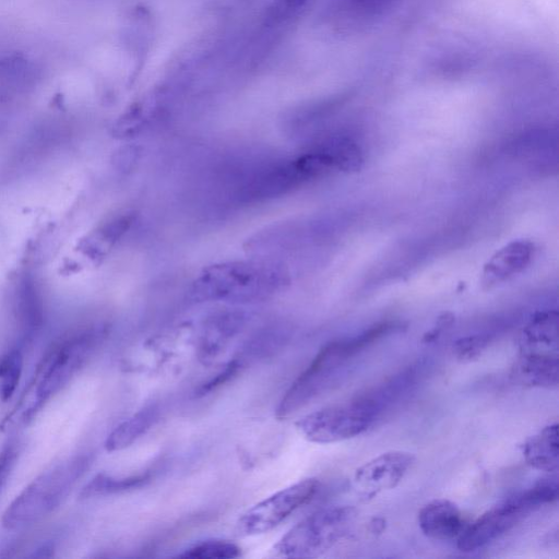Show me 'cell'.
<instances>
[{
    "mask_svg": "<svg viewBox=\"0 0 559 559\" xmlns=\"http://www.w3.org/2000/svg\"><path fill=\"white\" fill-rule=\"evenodd\" d=\"M394 323L376 324L359 335L324 345L309 366L290 384L280 401L275 415L286 419L330 388L342 368L357 354L394 330Z\"/></svg>",
    "mask_w": 559,
    "mask_h": 559,
    "instance_id": "obj_1",
    "label": "cell"
},
{
    "mask_svg": "<svg viewBox=\"0 0 559 559\" xmlns=\"http://www.w3.org/2000/svg\"><path fill=\"white\" fill-rule=\"evenodd\" d=\"M383 384L350 401L331 405L300 418L296 426L314 443H335L366 432L393 402Z\"/></svg>",
    "mask_w": 559,
    "mask_h": 559,
    "instance_id": "obj_2",
    "label": "cell"
},
{
    "mask_svg": "<svg viewBox=\"0 0 559 559\" xmlns=\"http://www.w3.org/2000/svg\"><path fill=\"white\" fill-rule=\"evenodd\" d=\"M283 274L275 267L251 263L229 262L205 269L195 280L191 297L195 301L259 300L282 284Z\"/></svg>",
    "mask_w": 559,
    "mask_h": 559,
    "instance_id": "obj_3",
    "label": "cell"
},
{
    "mask_svg": "<svg viewBox=\"0 0 559 559\" xmlns=\"http://www.w3.org/2000/svg\"><path fill=\"white\" fill-rule=\"evenodd\" d=\"M558 498L556 476L544 478L531 488L506 498L479 515L474 522L464 526L457 537L460 550L471 552L509 532L527 514Z\"/></svg>",
    "mask_w": 559,
    "mask_h": 559,
    "instance_id": "obj_4",
    "label": "cell"
},
{
    "mask_svg": "<svg viewBox=\"0 0 559 559\" xmlns=\"http://www.w3.org/2000/svg\"><path fill=\"white\" fill-rule=\"evenodd\" d=\"M88 465V456H76L43 473L7 508L3 525L21 528L49 514L66 499Z\"/></svg>",
    "mask_w": 559,
    "mask_h": 559,
    "instance_id": "obj_5",
    "label": "cell"
},
{
    "mask_svg": "<svg viewBox=\"0 0 559 559\" xmlns=\"http://www.w3.org/2000/svg\"><path fill=\"white\" fill-rule=\"evenodd\" d=\"M356 510L352 506L320 509L292 527L274 546L286 558L318 557L333 548L352 531Z\"/></svg>",
    "mask_w": 559,
    "mask_h": 559,
    "instance_id": "obj_6",
    "label": "cell"
},
{
    "mask_svg": "<svg viewBox=\"0 0 559 559\" xmlns=\"http://www.w3.org/2000/svg\"><path fill=\"white\" fill-rule=\"evenodd\" d=\"M320 490L316 478H306L269 496L248 509L236 523L238 536H254L278 526Z\"/></svg>",
    "mask_w": 559,
    "mask_h": 559,
    "instance_id": "obj_7",
    "label": "cell"
},
{
    "mask_svg": "<svg viewBox=\"0 0 559 559\" xmlns=\"http://www.w3.org/2000/svg\"><path fill=\"white\" fill-rule=\"evenodd\" d=\"M98 338V332H86L68 340L52 353L38 382L32 412L70 381L86 361Z\"/></svg>",
    "mask_w": 559,
    "mask_h": 559,
    "instance_id": "obj_8",
    "label": "cell"
},
{
    "mask_svg": "<svg viewBox=\"0 0 559 559\" xmlns=\"http://www.w3.org/2000/svg\"><path fill=\"white\" fill-rule=\"evenodd\" d=\"M415 456L406 451H388L360 465L354 474L357 489L368 496L395 488L413 466Z\"/></svg>",
    "mask_w": 559,
    "mask_h": 559,
    "instance_id": "obj_9",
    "label": "cell"
},
{
    "mask_svg": "<svg viewBox=\"0 0 559 559\" xmlns=\"http://www.w3.org/2000/svg\"><path fill=\"white\" fill-rule=\"evenodd\" d=\"M418 525L424 535L439 540L457 538L465 526L459 507L447 499H433L423 506Z\"/></svg>",
    "mask_w": 559,
    "mask_h": 559,
    "instance_id": "obj_10",
    "label": "cell"
},
{
    "mask_svg": "<svg viewBox=\"0 0 559 559\" xmlns=\"http://www.w3.org/2000/svg\"><path fill=\"white\" fill-rule=\"evenodd\" d=\"M514 382L531 388L558 385L557 354L523 352L511 369Z\"/></svg>",
    "mask_w": 559,
    "mask_h": 559,
    "instance_id": "obj_11",
    "label": "cell"
},
{
    "mask_svg": "<svg viewBox=\"0 0 559 559\" xmlns=\"http://www.w3.org/2000/svg\"><path fill=\"white\" fill-rule=\"evenodd\" d=\"M534 246L526 240H518L500 249L486 263L481 282L490 287L518 274L531 262Z\"/></svg>",
    "mask_w": 559,
    "mask_h": 559,
    "instance_id": "obj_12",
    "label": "cell"
},
{
    "mask_svg": "<svg viewBox=\"0 0 559 559\" xmlns=\"http://www.w3.org/2000/svg\"><path fill=\"white\" fill-rule=\"evenodd\" d=\"M526 463L535 469L556 474L559 467L558 424L544 427L522 445Z\"/></svg>",
    "mask_w": 559,
    "mask_h": 559,
    "instance_id": "obj_13",
    "label": "cell"
},
{
    "mask_svg": "<svg viewBox=\"0 0 559 559\" xmlns=\"http://www.w3.org/2000/svg\"><path fill=\"white\" fill-rule=\"evenodd\" d=\"M557 322L556 311H544L535 314L522 332L523 352L557 354Z\"/></svg>",
    "mask_w": 559,
    "mask_h": 559,
    "instance_id": "obj_14",
    "label": "cell"
},
{
    "mask_svg": "<svg viewBox=\"0 0 559 559\" xmlns=\"http://www.w3.org/2000/svg\"><path fill=\"white\" fill-rule=\"evenodd\" d=\"M159 408L148 405L119 424L107 437L105 448L109 452L119 451L133 444L157 421Z\"/></svg>",
    "mask_w": 559,
    "mask_h": 559,
    "instance_id": "obj_15",
    "label": "cell"
},
{
    "mask_svg": "<svg viewBox=\"0 0 559 559\" xmlns=\"http://www.w3.org/2000/svg\"><path fill=\"white\" fill-rule=\"evenodd\" d=\"M400 0H336L332 12L345 26L373 22Z\"/></svg>",
    "mask_w": 559,
    "mask_h": 559,
    "instance_id": "obj_16",
    "label": "cell"
},
{
    "mask_svg": "<svg viewBox=\"0 0 559 559\" xmlns=\"http://www.w3.org/2000/svg\"><path fill=\"white\" fill-rule=\"evenodd\" d=\"M241 313H226L214 318L206 326L201 342L200 356L213 359L243 324Z\"/></svg>",
    "mask_w": 559,
    "mask_h": 559,
    "instance_id": "obj_17",
    "label": "cell"
},
{
    "mask_svg": "<svg viewBox=\"0 0 559 559\" xmlns=\"http://www.w3.org/2000/svg\"><path fill=\"white\" fill-rule=\"evenodd\" d=\"M151 478L152 473L150 471L129 477H114L107 474H98L83 488L81 496L83 498H91L124 492L142 487L148 483Z\"/></svg>",
    "mask_w": 559,
    "mask_h": 559,
    "instance_id": "obj_18",
    "label": "cell"
},
{
    "mask_svg": "<svg viewBox=\"0 0 559 559\" xmlns=\"http://www.w3.org/2000/svg\"><path fill=\"white\" fill-rule=\"evenodd\" d=\"M240 556V548L223 539H207L192 545L178 554L179 558L192 559H230Z\"/></svg>",
    "mask_w": 559,
    "mask_h": 559,
    "instance_id": "obj_19",
    "label": "cell"
},
{
    "mask_svg": "<svg viewBox=\"0 0 559 559\" xmlns=\"http://www.w3.org/2000/svg\"><path fill=\"white\" fill-rule=\"evenodd\" d=\"M314 0H271L265 11L269 26L290 22L308 10Z\"/></svg>",
    "mask_w": 559,
    "mask_h": 559,
    "instance_id": "obj_20",
    "label": "cell"
},
{
    "mask_svg": "<svg viewBox=\"0 0 559 559\" xmlns=\"http://www.w3.org/2000/svg\"><path fill=\"white\" fill-rule=\"evenodd\" d=\"M23 358L19 350L0 357V396L8 401L14 393L22 374Z\"/></svg>",
    "mask_w": 559,
    "mask_h": 559,
    "instance_id": "obj_21",
    "label": "cell"
},
{
    "mask_svg": "<svg viewBox=\"0 0 559 559\" xmlns=\"http://www.w3.org/2000/svg\"><path fill=\"white\" fill-rule=\"evenodd\" d=\"M241 366V359L235 358L230 360L224 369L217 373L213 379L209 380L206 383L202 384L197 392V395H205L209 392L217 389L222 384L228 382L233 377H235Z\"/></svg>",
    "mask_w": 559,
    "mask_h": 559,
    "instance_id": "obj_22",
    "label": "cell"
},
{
    "mask_svg": "<svg viewBox=\"0 0 559 559\" xmlns=\"http://www.w3.org/2000/svg\"><path fill=\"white\" fill-rule=\"evenodd\" d=\"M488 340L484 336H469L459 340L455 345V355L463 360L475 358L487 345Z\"/></svg>",
    "mask_w": 559,
    "mask_h": 559,
    "instance_id": "obj_23",
    "label": "cell"
},
{
    "mask_svg": "<svg viewBox=\"0 0 559 559\" xmlns=\"http://www.w3.org/2000/svg\"><path fill=\"white\" fill-rule=\"evenodd\" d=\"M15 459V451L7 448L0 453V489L5 483Z\"/></svg>",
    "mask_w": 559,
    "mask_h": 559,
    "instance_id": "obj_24",
    "label": "cell"
}]
</instances>
